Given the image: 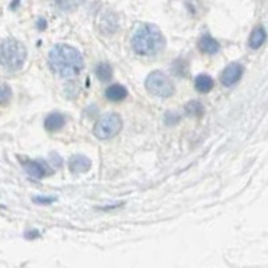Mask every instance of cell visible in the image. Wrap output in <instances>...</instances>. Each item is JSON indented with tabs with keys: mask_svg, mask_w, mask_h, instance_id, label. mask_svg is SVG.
I'll use <instances>...</instances> for the list:
<instances>
[{
	"mask_svg": "<svg viewBox=\"0 0 268 268\" xmlns=\"http://www.w3.org/2000/svg\"><path fill=\"white\" fill-rule=\"evenodd\" d=\"M49 65L59 77L71 79L83 69V58L79 51L69 44H57L49 53Z\"/></svg>",
	"mask_w": 268,
	"mask_h": 268,
	"instance_id": "1",
	"label": "cell"
},
{
	"mask_svg": "<svg viewBox=\"0 0 268 268\" xmlns=\"http://www.w3.org/2000/svg\"><path fill=\"white\" fill-rule=\"evenodd\" d=\"M131 47L140 55H156L165 47L162 32L153 24H142L136 30L131 38Z\"/></svg>",
	"mask_w": 268,
	"mask_h": 268,
	"instance_id": "2",
	"label": "cell"
},
{
	"mask_svg": "<svg viewBox=\"0 0 268 268\" xmlns=\"http://www.w3.org/2000/svg\"><path fill=\"white\" fill-rule=\"evenodd\" d=\"M26 57V47L16 39H4L0 42V67L7 71H18L22 69Z\"/></svg>",
	"mask_w": 268,
	"mask_h": 268,
	"instance_id": "3",
	"label": "cell"
},
{
	"mask_svg": "<svg viewBox=\"0 0 268 268\" xmlns=\"http://www.w3.org/2000/svg\"><path fill=\"white\" fill-rule=\"evenodd\" d=\"M146 90L158 98H168L174 93V86L168 75L161 71H153L148 75L145 80Z\"/></svg>",
	"mask_w": 268,
	"mask_h": 268,
	"instance_id": "4",
	"label": "cell"
},
{
	"mask_svg": "<svg viewBox=\"0 0 268 268\" xmlns=\"http://www.w3.org/2000/svg\"><path fill=\"white\" fill-rule=\"evenodd\" d=\"M121 129H122V119H121V117L117 114H109L102 117L96 123L94 134L102 141H106V140L115 137L121 131Z\"/></svg>",
	"mask_w": 268,
	"mask_h": 268,
	"instance_id": "5",
	"label": "cell"
},
{
	"mask_svg": "<svg viewBox=\"0 0 268 268\" xmlns=\"http://www.w3.org/2000/svg\"><path fill=\"white\" fill-rule=\"evenodd\" d=\"M241 75H243V66L239 65V63H231L222 71L221 83L227 86V87H231V86H234L236 82L240 80Z\"/></svg>",
	"mask_w": 268,
	"mask_h": 268,
	"instance_id": "6",
	"label": "cell"
},
{
	"mask_svg": "<svg viewBox=\"0 0 268 268\" xmlns=\"http://www.w3.org/2000/svg\"><path fill=\"white\" fill-rule=\"evenodd\" d=\"M23 166L26 169L27 174L34 177V178H42V177L47 176L49 172H50V169H49L46 162L39 160L27 161V162H23Z\"/></svg>",
	"mask_w": 268,
	"mask_h": 268,
	"instance_id": "7",
	"label": "cell"
},
{
	"mask_svg": "<svg viewBox=\"0 0 268 268\" xmlns=\"http://www.w3.org/2000/svg\"><path fill=\"white\" fill-rule=\"evenodd\" d=\"M69 166L71 172L83 173L90 169V166H92V161L88 160L87 157L82 156V154H77V156H74V157L70 158Z\"/></svg>",
	"mask_w": 268,
	"mask_h": 268,
	"instance_id": "8",
	"label": "cell"
},
{
	"mask_svg": "<svg viewBox=\"0 0 268 268\" xmlns=\"http://www.w3.org/2000/svg\"><path fill=\"white\" fill-rule=\"evenodd\" d=\"M199 47L203 53L209 54V55H213V54L218 53V50H220V44H218L217 40L208 34L201 36V39L199 40Z\"/></svg>",
	"mask_w": 268,
	"mask_h": 268,
	"instance_id": "9",
	"label": "cell"
},
{
	"mask_svg": "<svg viewBox=\"0 0 268 268\" xmlns=\"http://www.w3.org/2000/svg\"><path fill=\"white\" fill-rule=\"evenodd\" d=\"M106 98L113 102H119V101L125 100L127 97V90L123 87L122 84H111L106 90Z\"/></svg>",
	"mask_w": 268,
	"mask_h": 268,
	"instance_id": "10",
	"label": "cell"
},
{
	"mask_svg": "<svg viewBox=\"0 0 268 268\" xmlns=\"http://www.w3.org/2000/svg\"><path fill=\"white\" fill-rule=\"evenodd\" d=\"M65 125V117L61 113H53V114L47 115L46 121H44V127L49 131H57L62 129Z\"/></svg>",
	"mask_w": 268,
	"mask_h": 268,
	"instance_id": "11",
	"label": "cell"
},
{
	"mask_svg": "<svg viewBox=\"0 0 268 268\" xmlns=\"http://www.w3.org/2000/svg\"><path fill=\"white\" fill-rule=\"evenodd\" d=\"M196 90L200 93H209L213 88L214 82L208 74H201L195 80Z\"/></svg>",
	"mask_w": 268,
	"mask_h": 268,
	"instance_id": "12",
	"label": "cell"
},
{
	"mask_svg": "<svg viewBox=\"0 0 268 268\" xmlns=\"http://www.w3.org/2000/svg\"><path fill=\"white\" fill-rule=\"evenodd\" d=\"M265 38H267V35H265V30L263 27H256L255 30H253L252 35H251V38H249V46L251 49H259V47L265 42Z\"/></svg>",
	"mask_w": 268,
	"mask_h": 268,
	"instance_id": "13",
	"label": "cell"
},
{
	"mask_svg": "<svg viewBox=\"0 0 268 268\" xmlns=\"http://www.w3.org/2000/svg\"><path fill=\"white\" fill-rule=\"evenodd\" d=\"M96 73L97 77L100 78L101 80H109L111 75H113V69H111V66L109 63H100L97 66Z\"/></svg>",
	"mask_w": 268,
	"mask_h": 268,
	"instance_id": "14",
	"label": "cell"
},
{
	"mask_svg": "<svg viewBox=\"0 0 268 268\" xmlns=\"http://www.w3.org/2000/svg\"><path fill=\"white\" fill-rule=\"evenodd\" d=\"M83 0H54V3L63 11H73L82 4Z\"/></svg>",
	"mask_w": 268,
	"mask_h": 268,
	"instance_id": "15",
	"label": "cell"
},
{
	"mask_svg": "<svg viewBox=\"0 0 268 268\" xmlns=\"http://www.w3.org/2000/svg\"><path fill=\"white\" fill-rule=\"evenodd\" d=\"M11 97H12L11 87L6 83L0 84V105L8 104V101L11 100Z\"/></svg>",
	"mask_w": 268,
	"mask_h": 268,
	"instance_id": "16",
	"label": "cell"
},
{
	"mask_svg": "<svg viewBox=\"0 0 268 268\" xmlns=\"http://www.w3.org/2000/svg\"><path fill=\"white\" fill-rule=\"evenodd\" d=\"M34 201L38 204H50L53 203V197H34Z\"/></svg>",
	"mask_w": 268,
	"mask_h": 268,
	"instance_id": "17",
	"label": "cell"
}]
</instances>
